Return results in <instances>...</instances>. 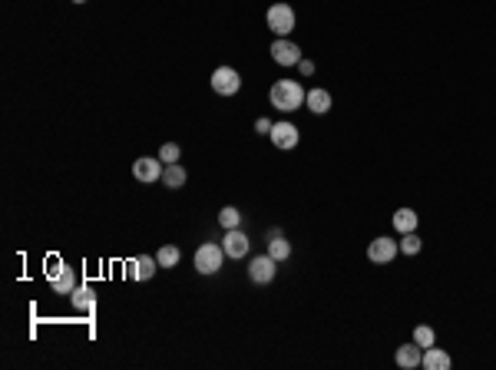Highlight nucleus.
<instances>
[{"label": "nucleus", "instance_id": "ddd939ff", "mask_svg": "<svg viewBox=\"0 0 496 370\" xmlns=\"http://www.w3.org/2000/svg\"><path fill=\"white\" fill-rule=\"evenodd\" d=\"M76 285H80V281H76V271H73V265H63V271H60V274L50 281V287H53L56 294H73V291H76Z\"/></svg>", "mask_w": 496, "mask_h": 370}, {"label": "nucleus", "instance_id": "393cba45", "mask_svg": "<svg viewBox=\"0 0 496 370\" xmlns=\"http://www.w3.org/2000/svg\"><path fill=\"white\" fill-rule=\"evenodd\" d=\"M60 271H63V261H60V258H50V265H47V278H50V281H53Z\"/></svg>", "mask_w": 496, "mask_h": 370}, {"label": "nucleus", "instance_id": "0eeeda50", "mask_svg": "<svg viewBox=\"0 0 496 370\" xmlns=\"http://www.w3.org/2000/svg\"><path fill=\"white\" fill-rule=\"evenodd\" d=\"M271 60H275L278 67H298V63H301V47L291 43L288 36H278V40L271 43Z\"/></svg>", "mask_w": 496, "mask_h": 370}, {"label": "nucleus", "instance_id": "6e6552de", "mask_svg": "<svg viewBox=\"0 0 496 370\" xmlns=\"http://www.w3.org/2000/svg\"><path fill=\"white\" fill-rule=\"evenodd\" d=\"M275 271H278V261H275L271 254H258V258H251V265H248V278H251L255 285H268V281H275Z\"/></svg>", "mask_w": 496, "mask_h": 370}, {"label": "nucleus", "instance_id": "b1692460", "mask_svg": "<svg viewBox=\"0 0 496 370\" xmlns=\"http://www.w3.org/2000/svg\"><path fill=\"white\" fill-rule=\"evenodd\" d=\"M179 155H182L179 142H165L163 149H159V159H163L165 166H172V162H179Z\"/></svg>", "mask_w": 496, "mask_h": 370}, {"label": "nucleus", "instance_id": "bb28decb", "mask_svg": "<svg viewBox=\"0 0 496 370\" xmlns=\"http://www.w3.org/2000/svg\"><path fill=\"white\" fill-rule=\"evenodd\" d=\"M298 69H301L304 76H311V73H314V63H311V60H301V63H298Z\"/></svg>", "mask_w": 496, "mask_h": 370}, {"label": "nucleus", "instance_id": "20e7f679", "mask_svg": "<svg viewBox=\"0 0 496 370\" xmlns=\"http://www.w3.org/2000/svg\"><path fill=\"white\" fill-rule=\"evenodd\" d=\"M397 252H400V245H397L391 235H380L367 245V258H371L374 265H391L397 258Z\"/></svg>", "mask_w": 496, "mask_h": 370}, {"label": "nucleus", "instance_id": "9d476101", "mask_svg": "<svg viewBox=\"0 0 496 370\" xmlns=\"http://www.w3.org/2000/svg\"><path fill=\"white\" fill-rule=\"evenodd\" d=\"M394 360H397V367H404V370H417L420 367V360H424V347L413 340V344H400L397 347V353H394Z\"/></svg>", "mask_w": 496, "mask_h": 370}, {"label": "nucleus", "instance_id": "7ed1b4c3", "mask_svg": "<svg viewBox=\"0 0 496 370\" xmlns=\"http://www.w3.org/2000/svg\"><path fill=\"white\" fill-rule=\"evenodd\" d=\"M163 172H165V162L159 159V155H139V159L132 162V175H136L139 182H146V185L159 182Z\"/></svg>", "mask_w": 496, "mask_h": 370}, {"label": "nucleus", "instance_id": "1a4fd4ad", "mask_svg": "<svg viewBox=\"0 0 496 370\" xmlns=\"http://www.w3.org/2000/svg\"><path fill=\"white\" fill-rule=\"evenodd\" d=\"M222 248H225V254H229V258H245L248 248H251V241H248V235L242 232V228H225Z\"/></svg>", "mask_w": 496, "mask_h": 370}, {"label": "nucleus", "instance_id": "2eb2a0df", "mask_svg": "<svg viewBox=\"0 0 496 370\" xmlns=\"http://www.w3.org/2000/svg\"><path fill=\"white\" fill-rule=\"evenodd\" d=\"M420 367H427V370H450V353L440 351V347H427V351H424V360H420Z\"/></svg>", "mask_w": 496, "mask_h": 370}, {"label": "nucleus", "instance_id": "4468645a", "mask_svg": "<svg viewBox=\"0 0 496 370\" xmlns=\"http://www.w3.org/2000/svg\"><path fill=\"white\" fill-rule=\"evenodd\" d=\"M70 301H73V311H93V304H96V291L90 285H76V291L70 294Z\"/></svg>", "mask_w": 496, "mask_h": 370}, {"label": "nucleus", "instance_id": "f03ea898", "mask_svg": "<svg viewBox=\"0 0 496 370\" xmlns=\"http://www.w3.org/2000/svg\"><path fill=\"white\" fill-rule=\"evenodd\" d=\"M229 254L222 245H215V241H205L202 248L196 252V271L198 274H215V271L222 268V261H225Z\"/></svg>", "mask_w": 496, "mask_h": 370}, {"label": "nucleus", "instance_id": "423d86ee", "mask_svg": "<svg viewBox=\"0 0 496 370\" xmlns=\"http://www.w3.org/2000/svg\"><path fill=\"white\" fill-rule=\"evenodd\" d=\"M212 89L218 93V96H235V93L242 89V76H238V69L218 67L212 73Z\"/></svg>", "mask_w": 496, "mask_h": 370}, {"label": "nucleus", "instance_id": "f8f14e48", "mask_svg": "<svg viewBox=\"0 0 496 370\" xmlns=\"http://www.w3.org/2000/svg\"><path fill=\"white\" fill-rule=\"evenodd\" d=\"M156 268H159V261H156L152 254H139V258L130 261V274L136 281H149V278L156 274Z\"/></svg>", "mask_w": 496, "mask_h": 370}, {"label": "nucleus", "instance_id": "f257e3e1", "mask_svg": "<svg viewBox=\"0 0 496 370\" xmlns=\"http://www.w3.org/2000/svg\"><path fill=\"white\" fill-rule=\"evenodd\" d=\"M271 106L275 109H281V113H295V109H301L304 106V86L298 83V80H278V83L271 86Z\"/></svg>", "mask_w": 496, "mask_h": 370}, {"label": "nucleus", "instance_id": "412c9836", "mask_svg": "<svg viewBox=\"0 0 496 370\" xmlns=\"http://www.w3.org/2000/svg\"><path fill=\"white\" fill-rule=\"evenodd\" d=\"M218 225H222V228H238V225H242V212H238L235 205H225V208L218 212Z\"/></svg>", "mask_w": 496, "mask_h": 370}, {"label": "nucleus", "instance_id": "5701e85b", "mask_svg": "<svg viewBox=\"0 0 496 370\" xmlns=\"http://www.w3.org/2000/svg\"><path fill=\"white\" fill-rule=\"evenodd\" d=\"M420 248H424V241L417 238V232H407V235L400 238V252L404 254H417Z\"/></svg>", "mask_w": 496, "mask_h": 370}, {"label": "nucleus", "instance_id": "4be33fe9", "mask_svg": "<svg viewBox=\"0 0 496 370\" xmlns=\"http://www.w3.org/2000/svg\"><path fill=\"white\" fill-rule=\"evenodd\" d=\"M433 327H430V324H417V327H413V340H417V344H420V347H424V351H427V347H433Z\"/></svg>", "mask_w": 496, "mask_h": 370}, {"label": "nucleus", "instance_id": "dca6fc26", "mask_svg": "<svg viewBox=\"0 0 496 370\" xmlns=\"http://www.w3.org/2000/svg\"><path fill=\"white\" fill-rule=\"evenodd\" d=\"M304 106H308L311 113H318V116H324L331 109V93L328 89H311V93L304 96Z\"/></svg>", "mask_w": 496, "mask_h": 370}, {"label": "nucleus", "instance_id": "a878e982", "mask_svg": "<svg viewBox=\"0 0 496 370\" xmlns=\"http://www.w3.org/2000/svg\"><path fill=\"white\" fill-rule=\"evenodd\" d=\"M271 119H265V116H258V122H255V133H271Z\"/></svg>", "mask_w": 496, "mask_h": 370}, {"label": "nucleus", "instance_id": "aec40b11", "mask_svg": "<svg viewBox=\"0 0 496 370\" xmlns=\"http://www.w3.org/2000/svg\"><path fill=\"white\" fill-rule=\"evenodd\" d=\"M163 182L169 185V188H182V185H185V168H182L179 162L165 166V172H163Z\"/></svg>", "mask_w": 496, "mask_h": 370}, {"label": "nucleus", "instance_id": "cd10ccee", "mask_svg": "<svg viewBox=\"0 0 496 370\" xmlns=\"http://www.w3.org/2000/svg\"><path fill=\"white\" fill-rule=\"evenodd\" d=\"M73 3H86V0H73Z\"/></svg>", "mask_w": 496, "mask_h": 370}, {"label": "nucleus", "instance_id": "a211bd4d", "mask_svg": "<svg viewBox=\"0 0 496 370\" xmlns=\"http://www.w3.org/2000/svg\"><path fill=\"white\" fill-rule=\"evenodd\" d=\"M268 254H271L275 261H288V258H291V241L281 235H271L268 238Z\"/></svg>", "mask_w": 496, "mask_h": 370}, {"label": "nucleus", "instance_id": "6ab92c4d", "mask_svg": "<svg viewBox=\"0 0 496 370\" xmlns=\"http://www.w3.org/2000/svg\"><path fill=\"white\" fill-rule=\"evenodd\" d=\"M179 258H182V252L176 248V245H163V248L156 252V261H159V268H176V265H179Z\"/></svg>", "mask_w": 496, "mask_h": 370}, {"label": "nucleus", "instance_id": "39448f33", "mask_svg": "<svg viewBox=\"0 0 496 370\" xmlns=\"http://www.w3.org/2000/svg\"><path fill=\"white\" fill-rule=\"evenodd\" d=\"M268 27H271L278 36H288L291 30H295V10H291L288 3H275V7H268Z\"/></svg>", "mask_w": 496, "mask_h": 370}, {"label": "nucleus", "instance_id": "9b49d317", "mask_svg": "<svg viewBox=\"0 0 496 370\" xmlns=\"http://www.w3.org/2000/svg\"><path fill=\"white\" fill-rule=\"evenodd\" d=\"M268 135H271V142H275L278 149H295L298 146V126L295 122H275Z\"/></svg>", "mask_w": 496, "mask_h": 370}, {"label": "nucleus", "instance_id": "f3484780", "mask_svg": "<svg viewBox=\"0 0 496 370\" xmlns=\"http://www.w3.org/2000/svg\"><path fill=\"white\" fill-rule=\"evenodd\" d=\"M417 212L413 208H397L394 212V228L400 232V235H407V232H417Z\"/></svg>", "mask_w": 496, "mask_h": 370}]
</instances>
